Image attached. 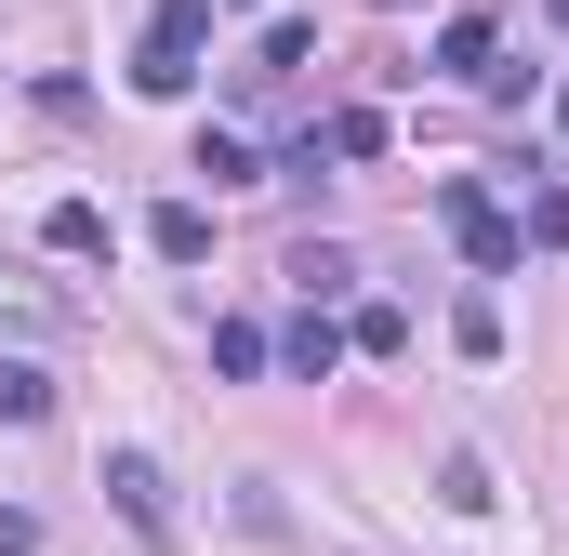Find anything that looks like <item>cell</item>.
<instances>
[{"instance_id": "ffe728a7", "label": "cell", "mask_w": 569, "mask_h": 556, "mask_svg": "<svg viewBox=\"0 0 569 556\" xmlns=\"http://www.w3.org/2000/svg\"><path fill=\"white\" fill-rule=\"evenodd\" d=\"M557 133H569V93H557Z\"/></svg>"}, {"instance_id": "5bb4252c", "label": "cell", "mask_w": 569, "mask_h": 556, "mask_svg": "<svg viewBox=\"0 0 569 556\" xmlns=\"http://www.w3.org/2000/svg\"><path fill=\"white\" fill-rule=\"evenodd\" d=\"M318 146H331V159H385V107H345Z\"/></svg>"}, {"instance_id": "6da1fadb", "label": "cell", "mask_w": 569, "mask_h": 556, "mask_svg": "<svg viewBox=\"0 0 569 556\" xmlns=\"http://www.w3.org/2000/svg\"><path fill=\"white\" fill-rule=\"evenodd\" d=\"M199 40H212V0H159L146 13V53H133V93H186L199 80Z\"/></svg>"}, {"instance_id": "4fadbf2b", "label": "cell", "mask_w": 569, "mask_h": 556, "mask_svg": "<svg viewBox=\"0 0 569 556\" xmlns=\"http://www.w3.org/2000/svg\"><path fill=\"white\" fill-rule=\"evenodd\" d=\"M291 278H305V305H331V291L358 278V252H331V239H305V252H291Z\"/></svg>"}, {"instance_id": "d6986e66", "label": "cell", "mask_w": 569, "mask_h": 556, "mask_svg": "<svg viewBox=\"0 0 569 556\" xmlns=\"http://www.w3.org/2000/svg\"><path fill=\"white\" fill-rule=\"evenodd\" d=\"M212 13H252V0H212Z\"/></svg>"}, {"instance_id": "8992f818", "label": "cell", "mask_w": 569, "mask_h": 556, "mask_svg": "<svg viewBox=\"0 0 569 556\" xmlns=\"http://www.w3.org/2000/svg\"><path fill=\"white\" fill-rule=\"evenodd\" d=\"M40 239H53L67 266H93V252H107V199H53V212H40Z\"/></svg>"}, {"instance_id": "30bf717a", "label": "cell", "mask_w": 569, "mask_h": 556, "mask_svg": "<svg viewBox=\"0 0 569 556\" xmlns=\"http://www.w3.org/2000/svg\"><path fill=\"white\" fill-rule=\"evenodd\" d=\"M437 504H450V517H490L503 490H490V464H477V450H450V464H437Z\"/></svg>"}, {"instance_id": "e0dca14e", "label": "cell", "mask_w": 569, "mask_h": 556, "mask_svg": "<svg viewBox=\"0 0 569 556\" xmlns=\"http://www.w3.org/2000/svg\"><path fill=\"white\" fill-rule=\"evenodd\" d=\"M212 371H266V331L252 318H212Z\"/></svg>"}, {"instance_id": "7c38bea8", "label": "cell", "mask_w": 569, "mask_h": 556, "mask_svg": "<svg viewBox=\"0 0 569 556\" xmlns=\"http://www.w3.org/2000/svg\"><path fill=\"white\" fill-rule=\"evenodd\" d=\"M186 172H212V186H266V159H252L239 133H199V159H186Z\"/></svg>"}, {"instance_id": "44dd1931", "label": "cell", "mask_w": 569, "mask_h": 556, "mask_svg": "<svg viewBox=\"0 0 569 556\" xmlns=\"http://www.w3.org/2000/svg\"><path fill=\"white\" fill-rule=\"evenodd\" d=\"M557 13H569V0H557Z\"/></svg>"}, {"instance_id": "5b68a950", "label": "cell", "mask_w": 569, "mask_h": 556, "mask_svg": "<svg viewBox=\"0 0 569 556\" xmlns=\"http://www.w3.org/2000/svg\"><path fill=\"white\" fill-rule=\"evenodd\" d=\"M490 53H503L490 13H450V27H437V67H450V80H490Z\"/></svg>"}, {"instance_id": "277c9868", "label": "cell", "mask_w": 569, "mask_h": 556, "mask_svg": "<svg viewBox=\"0 0 569 556\" xmlns=\"http://www.w3.org/2000/svg\"><path fill=\"white\" fill-rule=\"evenodd\" d=\"M279 358L305 371V385H331V371H345V318H331V305H305V318L279 331Z\"/></svg>"}, {"instance_id": "2e32d148", "label": "cell", "mask_w": 569, "mask_h": 556, "mask_svg": "<svg viewBox=\"0 0 569 556\" xmlns=\"http://www.w3.org/2000/svg\"><path fill=\"white\" fill-rule=\"evenodd\" d=\"M345 345H371V358H398V345H411V318H398V305H358V318H345Z\"/></svg>"}, {"instance_id": "8fae6325", "label": "cell", "mask_w": 569, "mask_h": 556, "mask_svg": "<svg viewBox=\"0 0 569 556\" xmlns=\"http://www.w3.org/2000/svg\"><path fill=\"white\" fill-rule=\"evenodd\" d=\"M450 345H463V358H503V305L463 291V305H450Z\"/></svg>"}, {"instance_id": "3957f363", "label": "cell", "mask_w": 569, "mask_h": 556, "mask_svg": "<svg viewBox=\"0 0 569 556\" xmlns=\"http://www.w3.org/2000/svg\"><path fill=\"white\" fill-rule=\"evenodd\" d=\"M107 504L133 517L146 544H172V490H159V464H146V450H107Z\"/></svg>"}, {"instance_id": "7a4b0ae2", "label": "cell", "mask_w": 569, "mask_h": 556, "mask_svg": "<svg viewBox=\"0 0 569 556\" xmlns=\"http://www.w3.org/2000/svg\"><path fill=\"white\" fill-rule=\"evenodd\" d=\"M437 212H450V239L477 252V278H503V266H517V252H530V226H517V212H503L490 186H463V172L437 186Z\"/></svg>"}, {"instance_id": "ac0fdd59", "label": "cell", "mask_w": 569, "mask_h": 556, "mask_svg": "<svg viewBox=\"0 0 569 556\" xmlns=\"http://www.w3.org/2000/svg\"><path fill=\"white\" fill-rule=\"evenodd\" d=\"M0 556H40V517H13V504H0Z\"/></svg>"}, {"instance_id": "9c48e42d", "label": "cell", "mask_w": 569, "mask_h": 556, "mask_svg": "<svg viewBox=\"0 0 569 556\" xmlns=\"http://www.w3.org/2000/svg\"><path fill=\"white\" fill-rule=\"evenodd\" d=\"M305 53H318V27H305V13H266V40H252V80H291Z\"/></svg>"}, {"instance_id": "52a82bcc", "label": "cell", "mask_w": 569, "mask_h": 556, "mask_svg": "<svg viewBox=\"0 0 569 556\" xmlns=\"http://www.w3.org/2000/svg\"><path fill=\"white\" fill-rule=\"evenodd\" d=\"M0 424H53V358H0Z\"/></svg>"}, {"instance_id": "9a60e30c", "label": "cell", "mask_w": 569, "mask_h": 556, "mask_svg": "<svg viewBox=\"0 0 569 556\" xmlns=\"http://www.w3.org/2000/svg\"><path fill=\"white\" fill-rule=\"evenodd\" d=\"M517 226H530V252H569V186H530V212H517Z\"/></svg>"}, {"instance_id": "ba28073f", "label": "cell", "mask_w": 569, "mask_h": 556, "mask_svg": "<svg viewBox=\"0 0 569 556\" xmlns=\"http://www.w3.org/2000/svg\"><path fill=\"white\" fill-rule=\"evenodd\" d=\"M146 239H159V266H199V252H212V212H199V199H159Z\"/></svg>"}]
</instances>
